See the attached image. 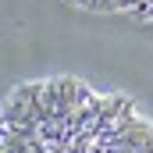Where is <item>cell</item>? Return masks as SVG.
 I'll list each match as a JSON object with an SVG mask.
<instances>
[{"instance_id": "6da1fadb", "label": "cell", "mask_w": 153, "mask_h": 153, "mask_svg": "<svg viewBox=\"0 0 153 153\" xmlns=\"http://www.w3.org/2000/svg\"><path fill=\"white\" fill-rule=\"evenodd\" d=\"M4 153H153V125L75 78L29 82L4 103Z\"/></svg>"}]
</instances>
